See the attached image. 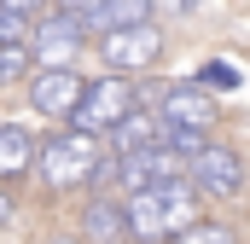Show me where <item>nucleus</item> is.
<instances>
[{
  "mask_svg": "<svg viewBox=\"0 0 250 244\" xmlns=\"http://www.w3.org/2000/svg\"><path fill=\"white\" fill-rule=\"evenodd\" d=\"M192 221H204V215H198V192L187 181L134 192L123 203V233H134V239H146V244L151 239H181Z\"/></svg>",
  "mask_w": 250,
  "mask_h": 244,
  "instance_id": "f257e3e1",
  "label": "nucleus"
},
{
  "mask_svg": "<svg viewBox=\"0 0 250 244\" xmlns=\"http://www.w3.org/2000/svg\"><path fill=\"white\" fill-rule=\"evenodd\" d=\"M35 169L53 192H70V186H87L99 175V140L76 134V128H59L35 145Z\"/></svg>",
  "mask_w": 250,
  "mask_h": 244,
  "instance_id": "f03ea898",
  "label": "nucleus"
},
{
  "mask_svg": "<svg viewBox=\"0 0 250 244\" xmlns=\"http://www.w3.org/2000/svg\"><path fill=\"white\" fill-rule=\"evenodd\" d=\"M128 111H134V87H128L123 76H105V81H87V87H82V105H76V117L64 122V128L99 140V134H111Z\"/></svg>",
  "mask_w": 250,
  "mask_h": 244,
  "instance_id": "7ed1b4c3",
  "label": "nucleus"
},
{
  "mask_svg": "<svg viewBox=\"0 0 250 244\" xmlns=\"http://www.w3.org/2000/svg\"><path fill=\"white\" fill-rule=\"evenodd\" d=\"M187 186L204 198H239L245 192V163L227 145H204L198 157H187Z\"/></svg>",
  "mask_w": 250,
  "mask_h": 244,
  "instance_id": "20e7f679",
  "label": "nucleus"
},
{
  "mask_svg": "<svg viewBox=\"0 0 250 244\" xmlns=\"http://www.w3.org/2000/svg\"><path fill=\"white\" fill-rule=\"evenodd\" d=\"M99 53L111 64V76L151 70V64L163 59V35H157V23H128V29H111V35L99 41Z\"/></svg>",
  "mask_w": 250,
  "mask_h": 244,
  "instance_id": "39448f33",
  "label": "nucleus"
},
{
  "mask_svg": "<svg viewBox=\"0 0 250 244\" xmlns=\"http://www.w3.org/2000/svg\"><path fill=\"white\" fill-rule=\"evenodd\" d=\"M157 122H163V134H209L215 128V99L198 81H175L157 105Z\"/></svg>",
  "mask_w": 250,
  "mask_h": 244,
  "instance_id": "423d86ee",
  "label": "nucleus"
},
{
  "mask_svg": "<svg viewBox=\"0 0 250 244\" xmlns=\"http://www.w3.org/2000/svg\"><path fill=\"white\" fill-rule=\"evenodd\" d=\"M76 47H82V29L70 23V6H53V12H41V29L29 35V59H47L41 70H70Z\"/></svg>",
  "mask_w": 250,
  "mask_h": 244,
  "instance_id": "0eeeda50",
  "label": "nucleus"
},
{
  "mask_svg": "<svg viewBox=\"0 0 250 244\" xmlns=\"http://www.w3.org/2000/svg\"><path fill=\"white\" fill-rule=\"evenodd\" d=\"M82 76L76 70H41L35 81H29V105L41 111V117H53V122H70L76 117V105H82Z\"/></svg>",
  "mask_w": 250,
  "mask_h": 244,
  "instance_id": "6e6552de",
  "label": "nucleus"
},
{
  "mask_svg": "<svg viewBox=\"0 0 250 244\" xmlns=\"http://www.w3.org/2000/svg\"><path fill=\"white\" fill-rule=\"evenodd\" d=\"M151 145H163V122H157V111H128L117 128H111V163L117 157H134V151H151Z\"/></svg>",
  "mask_w": 250,
  "mask_h": 244,
  "instance_id": "1a4fd4ad",
  "label": "nucleus"
},
{
  "mask_svg": "<svg viewBox=\"0 0 250 244\" xmlns=\"http://www.w3.org/2000/svg\"><path fill=\"white\" fill-rule=\"evenodd\" d=\"M35 169V134L29 128H0V181H23Z\"/></svg>",
  "mask_w": 250,
  "mask_h": 244,
  "instance_id": "9d476101",
  "label": "nucleus"
},
{
  "mask_svg": "<svg viewBox=\"0 0 250 244\" xmlns=\"http://www.w3.org/2000/svg\"><path fill=\"white\" fill-rule=\"evenodd\" d=\"M82 227H87V239H93V244L123 239V203H111V198H93V203H87V215H82Z\"/></svg>",
  "mask_w": 250,
  "mask_h": 244,
  "instance_id": "9b49d317",
  "label": "nucleus"
},
{
  "mask_svg": "<svg viewBox=\"0 0 250 244\" xmlns=\"http://www.w3.org/2000/svg\"><path fill=\"white\" fill-rule=\"evenodd\" d=\"M35 18H41L35 6H18V0H6V6H0V47H23Z\"/></svg>",
  "mask_w": 250,
  "mask_h": 244,
  "instance_id": "f8f14e48",
  "label": "nucleus"
},
{
  "mask_svg": "<svg viewBox=\"0 0 250 244\" xmlns=\"http://www.w3.org/2000/svg\"><path fill=\"white\" fill-rule=\"evenodd\" d=\"M29 41H23V47H0V87H12V81H23V76H29Z\"/></svg>",
  "mask_w": 250,
  "mask_h": 244,
  "instance_id": "ddd939ff",
  "label": "nucleus"
},
{
  "mask_svg": "<svg viewBox=\"0 0 250 244\" xmlns=\"http://www.w3.org/2000/svg\"><path fill=\"white\" fill-rule=\"evenodd\" d=\"M175 244H239V239H233V227H221V221H192Z\"/></svg>",
  "mask_w": 250,
  "mask_h": 244,
  "instance_id": "4468645a",
  "label": "nucleus"
},
{
  "mask_svg": "<svg viewBox=\"0 0 250 244\" xmlns=\"http://www.w3.org/2000/svg\"><path fill=\"white\" fill-rule=\"evenodd\" d=\"M6 221H12V198L0 192V227H6Z\"/></svg>",
  "mask_w": 250,
  "mask_h": 244,
  "instance_id": "2eb2a0df",
  "label": "nucleus"
},
{
  "mask_svg": "<svg viewBox=\"0 0 250 244\" xmlns=\"http://www.w3.org/2000/svg\"><path fill=\"white\" fill-rule=\"evenodd\" d=\"M47 244H82V239H70V233H53V239H47Z\"/></svg>",
  "mask_w": 250,
  "mask_h": 244,
  "instance_id": "dca6fc26",
  "label": "nucleus"
}]
</instances>
